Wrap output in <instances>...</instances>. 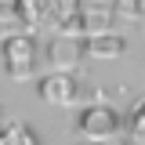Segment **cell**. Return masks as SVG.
Wrapping results in <instances>:
<instances>
[{"label": "cell", "mask_w": 145, "mask_h": 145, "mask_svg": "<svg viewBox=\"0 0 145 145\" xmlns=\"http://www.w3.org/2000/svg\"><path fill=\"white\" fill-rule=\"evenodd\" d=\"M22 29L33 36L80 33L84 36V0H15Z\"/></svg>", "instance_id": "1"}, {"label": "cell", "mask_w": 145, "mask_h": 145, "mask_svg": "<svg viewBox=\"0 0 145 145\" xmlns=\"http://www.w3.org/2000/svg\"><path fill=\"white\" fill-rule=\"evenodd\" d=\"M0 58H4V72H7V80H15V84H29L40 69V62H44V54H40V44L33 40V33L25 29V33H7L0 40Z\"/></svg>", "instance_id": "2"}, {"label": "cell", "mask_w": 145, "mask_h": 145, "mask_svg": "<svg viewBox=\"0 0 145 145\" xmlns=\"http://www.w3.org/2000/svg\"><path fill=\"white\" fill-rule=\"evenodd\" d=\"M36 94L44 105L54 109H80L87 102V84L80 80V72H62V69H47L36 80Z\"/></svg>", "instance_id": "3"}, {"label": "cell", "mask_w": 145, "mask_h": 145, "mask_svg": "<svg viewBox=\"0 0 145 145\" xmlns=\"http://www.w3.org/2000/svg\"><path fill=\"white\" fill-rule=\"evenodd\" d=\"M127 127V112H120L109 102H87L80 105V116H76V131L91 138V142H105V138H116Z\"/></svg>", "instance_id": "4"}, {"label": "cell", "mask_w": 145, "mask_h": 145, "mask_svg": "<svg viewBox=\"0 0 145 145\" xmlns=\"http://www.w3.org/2000/svg\"><path fill=\"white\" fill-rule=\"evenodd\" d=\"M47 69H62V72H76L87 58V36L80 33H54L47 36V44L40 47Z\"/></svg>", "instance_id": "5"}, {"label": "cell", "mask_w": 145, "mask_h": 145, "mask_svg": "<svg viewBox=\"0 0 145 145\" xmlns=\"http://www.w3.org/2000/svg\"><path fill=\"white\" fill-rule=\"evenodd\" d=\"M112 22H116V7L112 4H98V0H87L84 4V36L109 33Z\"/></svg>", "instance_id": "6"}, {"label": "cell", "mask_w": 145, "mask_h": 145, "mask_svg": "<svg viewBox=\"0 0 145 145\" xmlns=\"http://www.w3.org/2000/svg\"><path fill=\"white\" fill-rule=\"evenodd\" d=\"M123 51H127V40L120 33H94V36H87V58L109 62V58H120Z\"/></svg>", "instance_id": "7"}, {"label": "cell", "mask_w": 145, "mask_h": 145, "mask_svg": "<svg viewBox=\"0 0 145 145\" xmlns=\"http://www.w3.org/2000/svg\"><path fill=\"white\" fill-rule=\"evenodd\" d=\"M0 145H40V138L29 131V123L4 120V127H0Z\"/></svg>", "instance_id": "8"}, {"label": "cell", "mask_w": 145, "mask_h": 145, "mask_svg": "<svg viewBox=\"0 0 145 145\" xmlns=\"http://www.w3.org/2000/svg\"><path fill=\"white\" fill-rule=\"evenodd\" d=\"M127 134H131L138 145H145V94L134 98L131 109H127Z\"/></svg>", "instance_id": "9"}, {"label": "cell", "mask_w": 145, "mask_h": 145, "mask_svg": "<svg viewBox=\"0 0 145 145\" xmlns=\"http://www.w3.org/2000/svg\"><path fill=\"white\" fill-rule=\"evenodd\" d=\"M18 29H22V15H18L15 0H0V36L18 33Z\"/></svg>", "instance_id": "10"}, {"label": "cell", "mask_w": 145, "mask_h": 145, "mask_svg": "<svg viewBox=\"0 0 145 145\" xmlns=\"http://www.w3.org/2000/svg\"><path fill=\"white\" fill-rule=\"evenodd\" d=\"M112 7H116V18H127V22L145 18V0H112Z\"/></svg>", "instance_id": "11"}, {"label": "cell", "mask_w": 145, "mask_h": 145, "mask_svg": "<svg viewBox=\"0 0 145 145\" xmlns=\"http://www.w3.org/2000/svg\"><path fill=\"white\" fill-rule=\"evenodd\" d=\"M102 145H127V142H123V138H120V134H116V138H105V142H102Z\"/></svg>", "instance_id": "12"}, {"label": "cell", "mask_w": 145, "mask_h": 145, "mask_svg": "<svg viewBox=\"0 0 145 145\" xmlns=\"http://www.w3.org/2000/svg\"><path fill=\"white\" fill-rule=\"evenodd\" d=\"M80 145H102V142H91V138H84V142H80Z\"/></svg>", "instance_id": "13"}]
</instances>
